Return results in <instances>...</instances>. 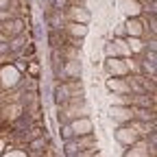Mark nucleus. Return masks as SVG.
Masks as SVG:
<instances>
[{"label": "nucleus", "instance_id": "nucleus-1", "mask_svg": "<svg viewBox=\"0 0 157 157\" xmlns=\"http://www.w3.org/2000/svg\"><path fill=\"white\" fill-rule=\"evenodd\" d=\"M63 15L70 20V22H78V24H87L90 22V11L83 7H66Z\"/></svg>", "mask_w": 157, "mask_h": 157}, {"label": "nucleus", "instance_id": "nucleus-2", "mask_svg": "<svg viewBox=\"0 0 157 157\" xmlns=\"http://www.w3.org/2000/svg\"><path fill=\"white\" fill-rule=\"evenodd\" d=\"M111 116L120 122H131L133 120V107L131 105H111Z\"/></svg>", "mask_w": 157, "mask_h": 157}, {"label": "nucleus", "instance_id": "nucleus-3", "mask_svg": "<svg viewBox=\"0 0 157 157\" xmlns=\"http://www.w3.org/2000/svg\"><path fill=\"white\" fill-rule=\"evenodd\" d=\"M70 129H72L74 137L87 135V133H92V122L87 120V118H74V120H70Z\"/></svg>", "mask_w": 157, "mask_h": 157}, {"label": "nucleus", "instance_id": "nucleus-4", "mask_svg": "<svg viewBox=\"0 0 157 157\" xmlns=\"http://www.w3.org/2000/svg\"><path fill=\"white\" fill-rule=\"evenodd\" d=\"M116 137L122 144H135L137 140H140V135H137V131L133 127H120V129L116 131Z\"/></svg>", "mask_w": 157, "mask_h": 157}, {"label": "nucleus", "instance_id": "nucleus-5", "mask_svg": "<svg viewBox=\"0 0 157 157\" xmlns=\"http://www.w3.org/2000/svg\"><path fill=\"white\" fill-rule=\"evenodd\" d=\"M107 70H109L113 76H124L129 68H127V61H124V59L111 57V59H107Z\"/></svg>", "mask_w": 157, "mask_h": 157}, {"label": "nucleus", "instance_id": "nucleus-6", "mask_svg": "<svg viewBox=\"0 0 157 157\" xmlns=\"http://www.w3.org/2000/svg\"><path fill=\"white\" fill-rule=\"evenodd\" d=\"M107 87L111 92H116V94H131L124 76H111V78H107Z\"/></svg>", "mask_w": 157, "mask_h": 157}, {"label": "nucleus", "instance_id": "nucleus-7", "mask_svg": "<svg viewBox=\"0 0 157 157\" xmlns=\"http://www.w3.org/2000/svg\"><path fill=\"white\" fill-rule=\"evenodd\" d=\"M63 29H66L68 37H85L87 35V26L85 24H78V22H66Z\"/></svg>", "mask_w": 157, "mask_h": 157}, {"label": "nucleus", "instance_id": "nucleus-8", "mask_svg": "<svg viewBox=\"0 0 157 157\" xmlns=\"http://www.w3.org/2000/svg\"><path fill=\"white\" fill-rule=\"evenodd\" d=\"M63 72L68 76V81L81 76V63H78V59H68V61H63Z\"/></svg>", "mask_w": 157, "mask_h": 157}, {"label": "nucleus", "instance_id": "nucleus-9", "mask_svg": "<svg viewBox=\"0 0 157 157\" xmlns=\"http://www.w3.org/2000/svg\"><path fill=\"white\" fill-rule=\"evenodd\" d=\"M127 33H129V37H142L144 35V24L140 22V17L127 20Z\"/></svg>", "mask_w": 157, "mask_h": 157}, {"label": "nucleus", "instance_id": "nucleus-10", "mask_svg": "<svg viewBox=\"0 0 157 157\" xmlns=\"http://www.w3.org/2000/svg\"><path fill=\"white\" fill-rule=\"evenodd\" d=\"M74 144H76L78 151H90V148H96V137H94L92 133L78 135V137H74Z\"/></svg>", "mask_w": 157, "mask_h": 157}, {"label": "nucleus", "instance_id": "nucleus-11", "mask_svg": "<svg viewBox=\"0 0 157 157\" xmlns=\"http://www.w3.org/2000/svg\"><path fill=\"white\" fill-rule=\"evenodd\" d=\"M122 7H124L127 17H140V13H142V2L140 0H124Z\"/></svg>", "mask_w": 157, "mask_h": 157}, {"label": "nucleus", "instance_id": "nucleus-12", "mask_svg": "<svg viewBox=\"0 0 157 157\" xmlns=\"http://www.w3.org/2000/svg\"><path fill=\"white\" fill-rule=\"evenodd\" d=\"M127 46H129L131 55H133V52H142V50H144V44H142V39H140V37H129V39H127Z\"/></svg>", "mask_w": 157, "mask_h": 157}, {"label": "nucleus", "instance_id": "nucleus-13", "mask_svg": "<svg viewBox=\"0 0 157 157\" xmlns=\"http://www.w3.org/2000/svg\"><path fill=\"white\" fill-rule=\"evenodd\" d=\"M46 144H48L46 137H44V135H37V140L31 142V148H29V151H31V153H39V151H42V146H46Z\"/></svg>", "mask_w": 157, "mask_h": 157}, {"label": "nucleus", "instance_id": "nucleus-14", "mask_svg": "<svg viewBox=\"0 0 157 157\" xmlns=\"http://www.w3.org/2000/svg\"><path fill=\"white\" fill-rule=\"evenodd\" d=\"M105 55H107V59L118 57V50H116V44H113V42H107V44H105Z\"/></svg>", "mask_w": 157, "mask_h": 157}, {"label": "nucleus", "instance_id": "nucleus-15", "mask_svg": "<svg viewBox=\"0 0 157 157\" xmlns=\"http://www.w3.org/2000/svg\"><path fill=\"white\" fill-rule=\"evenodd\" d=\"M76 153H78V148H76L74 140H68V142H66V155L70 157V155H76Z\"/></svg>", "mask_w": 157, "mask_h": 157}, {"label": "nucleus", "instance_id": "nucleus-16", "mask_svg": "<svg viewBox=\"0 0 157 157\" xmlns=\"http://www.w3.org/2000/svg\"><path fill=\"white\" fill-rule=\"evenodd\" d=\"M61 135H63V140H66V142H68V140H74V133H72L70 124H63V127H61Z\"/></svg>", "mask_w": 157, "mask_h": 157}, {"label": "nucleus", "instance_id": "nucleus-17", "mask_svg": "<svg viewBox=\"0 0 157 157\" xmlns=\"http://www.w3.org/2000/svg\"><path fill=\"white\" fill-rule=\"evenodd\" d=\"M29 70H31V72H33V74H35V72H37V70H39V68H37V63H31V66H29Z\"/></svg>", "mask_w": 157, "mask_h": 157}]
</instances>
